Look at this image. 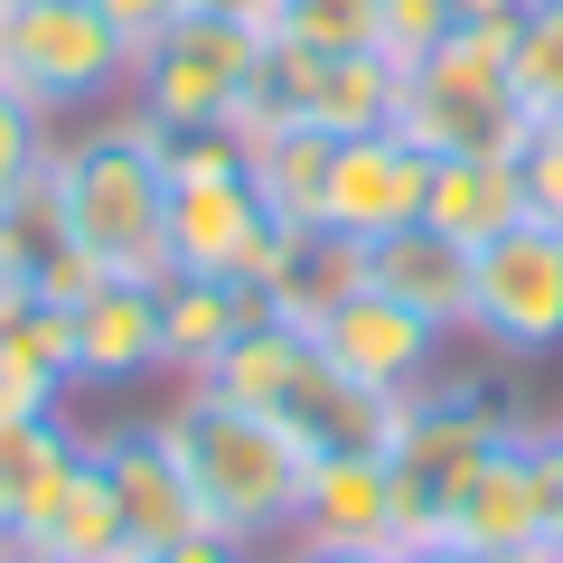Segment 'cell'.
Masks as SVG:
<instances>
[{
  "instance_id": "1",
  "label": "cell",
  "mask_w": 563,
  "mask_h": 563,
  "mask_svg": "<svg viewBox=\"0 0 563 563\" xmlns=\"http://www.w3.org/2000/svg\"><path fill=\"white\" fill-rule=\"evenodd\" d=\"M29 225L95 254L113 282H169V141L132 103L85 132H57Z\"/></svg>"
},
{
  "instance_id": "2",
  "label": "cell",
  "mask_w": 563,
  "mask_h": 563,
  "mask_svg": "<svg viewBox=\"0 0 563 563\" xmlns=\"http://www.w3.org/2000/svg\"><path fill=\"white\" fill-rule=\"evenodd\" d=\"M161 442L179 461L188 498H198V526L244 554H273L291 526H301V470L310 451L282 432V422L244 413V404L207 395V385H179L161 413Z\"/></svg>"
},
{
  "instance_id": "3",
  "label": "cell",
  "mask_w": 563,
  "mask_h": 563,
  "mask_svg": "<svg viewBox=\"0 0 563 563\" xmlns=\"http://www.w3.org/2000/svg\"><path fill=\"white\" fill-rule=\"evenodd\" d=\"M507 38H517V20H451V38L395 76V132L432 161L517 151L526 113H517V76H507Z\"/></svg>"
},
{
  "instance_id": "4",
  "label": "cell",
  "mask_w": 563,
  "mask_h": 563,
  "mask_svg": "<svg viewBox=\"0 0 563 563\" xmlns=\"http://www.w3.org/2000/svg\"><path fill=\"white\" fill-rule=\"evenodd\" d=\"M263 47L273 29L263 20H235L217 0H198L161 47H141L132 66V113L151 132H235V113L263 95Z\"/></svg>"
},
{
  "instance_id": "5",
  "label": "cell",
  "mask_w": 563,
  "mask_h": 563,
  "mask_svg": "<svg viewBox=\"0 0 563 563\" xmlns=\"http://www.w3.org/2000/svg\"><path fill=\"white\" fill-rule=\"evenodd\" d=\"M507 432H517V413H507L488 385H470V376H432V385L404 395L395 442H385V461H395V554L404 544H432L442 498L507 442Z\"/></svg>"
},
{
  "instance_id": "6",
  "label": "cell",
  "mask_w": 563,
  "mask_h": 563,
  "mask_svg": "<svg viewBox=\"0 0 563 563\" xmlns=\"http://www.w3.org/2000/svg\"><path fill=\"white\" fill-rule=\"evenodd\" d=\"M132 66L141 57L113 38L95 0H10L0 10V85H20L47 122H95L103 103H132Z\"/></svg>"
},
{
  "instance_id": "7",
  "label": "cell",
  "mask_w": 563,
  "mask_h": 563,
  "mask_svg": "<svg viewBox=\"0 0 563 563\" xmlns=\"http://www.w3.org/2000/svg\"><path fill=\"white\" fill-rule=\"evenodd\" d=\"M470 339L498 357H554L563 347V235L517 217L470 254Z\"/></svg>"
},
{
  "instance_id": "8",
  "label": "cell",
  "mask_w": 563,
  "mask_h": 563,
  "mask_svg": "<svg viewBox=\"0 0 563 563\" xmlns=\"http://www.w3.org/2000/svg\"><path fill=\"white\" fill-rule=\"evenodd\" d=\"M301 235H310V225H282L273 207L254 198L244 169H217V179H169V273L254 282V291H263Z\"/></svg>"
},
{
  "instance_id": "9",
  "label": "cell",
  "mask_w": 563,
  "mask_h": 563,
  "mask_svg": "<svg viewBox=\"0 0 563 563\" xmlns=\"http://www.w3.org/2000/svg\"><path fill=\"white\" fill-rule=\"evenodd\" d=\"M263 113L320 122V132H385L395 122V66L376 47H263Z\"/></svg>"
},
{
  "instance_id": "10",
  "label": "cell",
  "mask_w": 563,
  "mask_h": 563,
  "mask_svg": "<svg viewBox=\"0 0 563 563\" xmlns=\"http://www.w3.org/2000/svg\"><path fill=\"white\" fill-rule=\"evenodd\" d=\"M422 188H432V151L385 122V132H339L329 151V188H320V235H347V244H376L395 225L422 217Z\"/></svg>"
},
{
  "instance_id": "11",
  "label": "cell",
  "mask_w": 563,
  "mask_h": 563,
  "mask_svg": "<svg viewBox=\"0 0 563 563\" xmlns=\"http://www.w3.org/2000/svg\"><path fill=\"white\" fill-rule=\"evenodd\" d=\"M310 347H320L339 376L376 385V395H413V385L442 376V329L413 320L404 301H385L376 282H357V291H339V301L320 310V329H310Z\"/></svg>"
},
{
  "instance_id": "12",
  "label": "cell",
  "mask_w": 563,
  "mask_h": 563,
  "mask_svg": "<svg viewBox=\"0 0 563 563\" xmlns=\"http://www.w3.org/2000/svg\"><path fill=\"white\" fill-rule=\"evenodd\" d=\"M432 544H461V554H479V563L544 544V517H536V422H517V432H507V442L442 498Z\"/></svg>"
},
{
  "instance_id": "13",
  "label": "cell",
  "mask_w": 563,
  "mask_h": 563,
  "mask_svg": "<svg viewBox=\"0 0 563 563\" xmlns=\"http://www.w3.org/2000/svg\"><path fill=\"white\" fill-rule=\"evenodd\" d=\"M85 451H95V470L113 479L122 544H132V554H151V544H169V536H198V498H188L179 461H169L161 422H113V432H85Z\"/></svg>"
},
{
  "instance_id": "14",
  "label": "cell",
  "mask_w": 563,
  "mask_h": 563,
  "mask_svg": "<svg viewBox=\"0 0 563 563\" xmlns=\"http://www.w3.org/2000/svg\"><path fill=\"white\" fill-rule=\"evenodd\" d=\"M357 282H376L385 301H404L413 320H432L442 339H470V244H451L442 225H395V235L357 244Z\"/></svg>"
},
{
  "instance_id": "15",
  "label": "cell",
  "mask_w": 563,
  "mask_h": 563,
  "mask_svg": "<svg viewBox=\"0 0 563 563\" xmlns=\"http://www.w3.org/2000/svg\"><path fill=\"white\" fill-rule=\"evenodd\" d=\"M291 536L395 554V461H385V451H310V470H301V526H291Z\"/></svg>"
},
{
  "instance_id": "16",
  "label": "cell",
  "mask_w": 563,
  "mask_h": 563,
  "mask_svg": "<svg viewBox=\"0 0 563 563\" xmlns=\"http://www.w3.org/2000/svg\"><path fill=\"white\" fill-rule=\"evenodd\" d=\"M161 376V282H95L76 301V385Z\"/></svg>"
},
{
  "instance_id": "17",
  "label": "cell",
  "mask_w": 563,
  "mask_h": 563,
  "mask_svg": "<svg viewBox=\"0 0 563 563\" xmlns=\"http://www.w3.org/2000/svg\"><path fill=\"white\" fill-rule=\"evenodd\" d=\"M263 320V291L254 282H198V273H169L161 282V366L169 376H207L244 329Z\"/></svg>"
},
{
  "instance_id": "18",
  "label": "cell",
  "mask_w": 563,
  "mask_h": 563,
  "mask_svg": "<svg viewBox=\"0 0 563 563\" xmlns=\"http://www.w3.org/2000/svg\"><path fill=\"white\" fill-rule=\"evenodd\" d=\"M526 217V179H517V151H451L432 161V188H422V225H442L451 244L479 254L488 235Z\"/></svg>"
},
{
  "instance_id": "19",
  "label": "cell",
  "mask_w": 563,
  "mask_h": 563,
  "mask_svg": "<svg viewBox=\"0 0 563 563\" xmlns=\"http://www.w3.org/2000/svg\"><path fill=\"white\" fill-rule=\"evenodd\" d=\"M10 554H20V563H132V544H122V507H113V479L95 470V451L66 470V488L38 507V526H29Z\"/></svg>"
},
{
  "instance_id": "20",
  "label": "cell",
  "mask_w": 563,
  "mask_h": 563,
  "mask_svg": "<svg viewBox=\"0 0 563 563\" xmlns=\"http://www.w3.org/2000/svg\"><path fill=\"white\" fill-rule=\"evenodd\" d=\"M329 151H339V132H320V122H263V132L244 141V179H254V198L273 207L282 225H320Z\"/></svg>"
},
{
  "instance_id": "21",
  "label": "cell",
  "mask_w": 563,
  "mask_h": 563,
  "mask_svg": "<svg viewBox=\"0 0 563 563\" xmlns=\"http://www.w3.org/2000/svg\"><path fill=\"white\" fill-rule=\"evenodd\" d=\"M76 461H85V432H66V413H38V422L0 432V544H20L38 526V507L66 488Z\"/></svg>"
},
{
  "instance_id": "22",
  "label": "cell",
  "mask_w": 563,
  "mask_h": 563,
  "mask_svg": "<svg viewBox=\"0 0 563 563\" xmlns=\"http://www.w3.org/2000/svg\"><path fill=\"white\" fill-rule=\"evenodd\" d=\"M507 76H517V113H526V132H536V122H563V0H526V10H517Z\"/></svg>"
},
{
  "instance_id": "23",
  "label": "cell",
  "mask_w": 563,
  "mask_h": 563,
  "mask_svg": "<svg viewBox=\"0 0 563 563\" xmlns=\"http://www.w3.org/2000/svg\"><path fill=\"white\" fill-rule=\"evenodd\" d=\"M47 151H57V122L20 85H0V217H29V198L47 179Z\"/></svg>"
},
{
  "instance_id": "24",
  "label": "cell",
  "mask_w": 563,
  "mask_h": 563,
  "mask_svg": "<svg viewBox=\"0 0 563 563\" xmlns=\"http://www.w3.org/2000/svg\"><path fill=\"white\" fill-rule=\"evenodd\" d=\"M385 0H273L282 47H376Z\"/></svg>"
},
{
  "instance_id": "25",
  "label": "cell",
  "mask_w": 563,
  "mask_h": 563,
  "mask_svg": "<svg viewBox=\"0 0 563 563\" xmlns=\"http://www.w3.org/2000/svg\"><path fill=\"white\" fill-rule=\"evenodd\" d=\"M0 339L20 347L29 366H47L57 385H76V310H57V301H29V310H10V320H0Z\"/></svg>"
},
{
  "instance_id": "26",
  "label": "cell",
  "mask_w": 563,
  "mask_h": 563,
  "mask_svg": "<svg viewBox=\"0 0 563 563\" xmlns=\"http://www.w3.org/2000/svg\"><path fill=\"white\" fill-rule=\"evenodd\" d=\"M451 20H461L451 0H385V20H376V57L404 76L413 57H432V47L451 38Z\"/></svg>"
},
{
  "instance_id": "27",
  "label": "cell",
  "mask_w": 563,
  "mask_h": 563,
  "mask_svg": "<svg viewBox=\"0 0 563 563\" xmlns=\"http://www.w3.org/2000/svg\"><path fill=\"white\" fill-rule=\"evenodd\" d=\"M517 179H526V217L563 235V122H536L517 141Z\"/></svg>"
},
{
  "instance_id": "28",
  "label": "cell",
  "mask_w": 563,
  "mask_h": 563,
  "mask_svg": "<svg viewBox=\"0 0 563 563\" xmlns=\"http://www.w3.org/2000/svg\"><path fill=\"white\" fill-rule=\"evenodd\" d=\"M66 404V385L47 376V366H29L20 347L0 339V432H10V422H38V413H57Z\"/></svg>"
},
{
  "instance_id": "29",
  "label": "cell",
  "mask_w": 563,
  "mask_h": 563,
  "mask_svg": "<svg viewBox=\"0 0 563 563\" xmlns=\"http://www.w3.org/2000/svg\"><path fill=\"white\" fill-rule=\"evenodd\" d=\"M38 301V225L29 217H0V320Z\"/></svg>"
},
{
  "instance_id": "30",
  "label": "cell",
  "mask_w": 563,
  "mask_h": 563,
  "mask_svg": "<svg viewBox=\"0 0 563 563\" xmlns=\"http://www.w3.org/2000/svg\"><path fill=\"white\" fill-rule=\"evenodd\" d=\"M95 10L113 20V38L132 47V57H141V47H161L169 29H179L188 10H198V0H95Z\"/></svg>"
},
{
  "instance_id": "31",
  "label": "cell",
  "mask_w": 563,
  "mask_h": 563,
  "mask_svg": "<svg viewBox=\"0 0 563 563\" xmlns=\"http://www.w3.org/2000/svg\"><path fill=\"white\" fill-rule=\"evenodd\" d=\"M536 517L544 544L563 554V422H536Z\"/></svg>"
},
{
  "instance_id": "32",
  "label": "cell",
  "mask_w": 563,
  "mask_h": 563,
  "mask_svg": "<svg viewBox=\"0 0 563 563\" xmlns=\"http://www.w3.org/2000/svg\"><path fill=\"white\" fill-rule=\"evenodd\" d=\"M132 563H263V554H244V544H225V536H169V544H151V554H132Z\"/></svg>"
},
{
  "instance_id": "33",
  "label": "cell",
  "mask_w": 563,
  "mask_h": 563,
  "mask_svg": "<svg viewBox=\"0 0 563 563\" xmlns=\"http://www.w3.org/2000/svg\"><path fill=\"white\" fill-rule=\"evenodd\" d=\"M263 563H395V554H376V544H320V536H282Z\"/></svg>"
},
{
  "instance_id": "34",
  "label": "cell",
  "mask_w": 563,
  "mask_h": 563,
  "mask_svg": "<svg viewBox=\"0 0 563 563\" xmlns=\"http://www.w3.org/2000/svg\"><path fill=\"white\" fill-rule=\"evenodd\" d=\"M395 563H479V554H461V544H404Z\"/></svg>"
},
{
  "instance_id": "35",
  "label": "cell",
  "mask_w": 563,
  "mask_h": 563,
  "mask_svg": "<svg viewBox=\"0 0 563 563\" xmlns=\"http://www.w3.org/2000/svg\"><path fill=\"white\" fill-rule=\"evenodd\" d=\"M451 10H461V20H517L526 0H451Z\"/></svg>"
},
{
  "instance_id": "36",
  "label": "cell",
  "mask_w": 563,
  "mask_h": 563,
  "mask_svg": "<svg viewBox=\"0 0 563 563\" xmlns=\"http://www.w3.org/2000/svg\"><path fill=\"white\" fill-rule=\"evenodd\" d=\"M498 563H563L554 544H526V554H498Z\"/></svg>"
},
{
  "instance_id": "37",
  "label": "cell",
  "mask_w": 563,
  "mask_h": 563,
  "mask_svg": "<svg viewBox=\"0 0 563 563\" xmlns=\"http://www.w3.org/2000/svg\"><path fill=\"white\" fill-rule=\"evenodd\" d=\"M0 563H20V554H10V544H0Z\"/></svg>"
},
{
  "instance_id": "38",
  "label": "cell",
  "mask_w": 563,
  "mask_h": 563,
  "mask_svg": "<svg viewBox=\"0 0 563 563\" xmlns=\"http://www.w3.org/2000/svg\"><path fill=\"white\" fill-rule=\"evenodd\" d=\"M0 10H10V0H0Z\"/></svg>"
}]
</instances>
